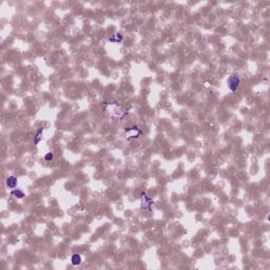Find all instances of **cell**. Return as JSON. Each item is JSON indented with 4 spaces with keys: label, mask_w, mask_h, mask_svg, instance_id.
Returning <instances> with one entry per match:
<instances>
[{
    "label": "cell",
    "mask_w": 270,
    "mask_h": 270,
    "mask_svg": "<svg viewBox=\"0 0 270 270\" xmlns=\"http://www.w3.org/2000/svg\"><path fill=\"white\" fill-rule=\"evenodd\" d=\"M53 158H54V154H53L52 152L46 153V156H44V160H46V162H51V160H53Z\"/></svg>",
    "instance_id": "cell-6"
},
{
    "label": "cell",
    "mask_w": 270,
    "mask_h": 270,
    "mask_svg": "<svg viewBox=\"0 0 270 270\" xmlns=\"http://www.w3.org/2000/svg\"><path fill=\"white\" fill-rule=\"evenodd\" d=\"M11 194H13L14 197H16V199H23L24 197V193H23L22 190H19V189H14L13 191L11 192Z\"/></svg>",
    "instance_id": "cell-4"
},
{
    "label": "cell",
    "mask_w": 270,
    "mask_h": 270,
    "mask_svg": "<svg viewBox=\"0 0 270 270\" xmlns=\"http://www.w3.org/2000/svg\"><path fill=\"white\" fill-rule=\"evenodd\" d=\"M17 184H18V182H17V178L15 177V176H10V177H7V187L10 189H15L17 187Z\"/></svg>",
    "instance_id": "cell-2"
},
{
    "label": "cell",
    "mask_w": 270,
    "mask_h": 270,
    "mask_svg": "<svg viewBox=\"0 0 270 270\" xmlns=\"http://www.w3.org/2000/svg\"><path fill=\"white\" fill-rule=\"evenodd\" d=\"M240 83H241V79L238 77V75H236V74L231 75L227 80L228 88L230 89V91H232V92H235L238 90V87H240Z\"/></svg>",
    "instance_id": "cell-1"
},
{
    "label": "cell",
    "mask_w": 270,
    "mask_h": 270,
    "mask_svg": "<svg viewBox=\"0 0 270 270\" xmlns=\"http://www.w3.org/2000/svg\"><path fill=\"white\" fill-rule=\"evenodd\" d=\"M41 132H42V129H39V130L37 131V134H36V136H35V143L36 145L39 143L40 139H41V136H40V133H41Z\"/></svg>",
    "instance_id": "cell-5"
},
{
    "label": "cell",
    "mask_w": 270,
    "mask_h": 270,
    "mask_svg": "<svg viewBox=\"0 0 270 270\" xmlns=\"http://www.w3.org/2000/svg\"><path fill=\"white\" fill-rule=\"evenodd\" d=\"M71 263L73 266H78L81 264V257L79 254H73L71 257Z\"/></svg>",
    "instance_id": "cell-3"
}]
</instances>
